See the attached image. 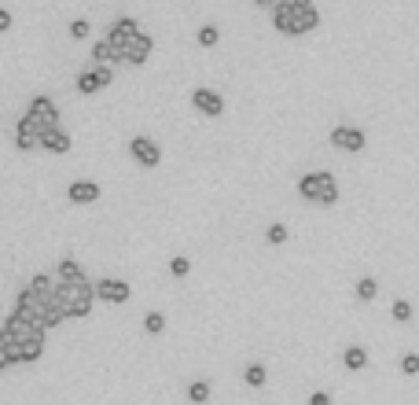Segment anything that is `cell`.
Returning <instances> with one entry per match:
<instances>
[{"label":"cell","mask_w":419,"mask_h":405,"mask_svg":"<svg viewBox=\"0 0 419 405\" xmlns=\"http://www.w3.org/2000/svg\"><path fill=\"white\" fill-rule=\"evenodd\" d=\"M92 59H96V63H107V67H122V56H118L115 48H110V41H107V37L92 45Z\"/></svg>","instance_id":"19"},{"label":"cell","mask_w":419,"mask_h":405,"mask_svg":"<svg viewBox=\"0 0 419 405\" xmlns=\"http://www.w3.org/2000/svg\"><path fill=\"white\" fill-rule=\"evenodd\" d=\"M88 33H92V23H88V19H70V37L74 41H85Z\"/></svg>","instance_id":"27"},{"label":"cell","mask_w":419,"mask_h":405,"mask_svg":"<svg viewBox=\"0 0 419 405\" xmlns=\"http://www.w3.org/2000/svg\"><path fill=\"white\" fill-rule=\"evenodd\" d=\"M169 273L176 276V280H184V276L191 273V258H188V254H173V258H169Z\"/></svg>","instance_id":"24"},{"label":"cell","mask_w":419,"mask_h":405,"mask_svg":"<svg viewBox=\"0 0 419 405\" xmlns=\"http://www.w3.org/2000/svg\"><path fill=\"white\" fill-rule=\"evenodd\" d=\"M44 339H48V332L18 306L4 317V325H0V347L8 350L11 365H33V361H41L44 357Z\"/></svg>","instance_id":"1"},{"label":"cell","mask_w":419,"mask_h":405,"mask_svg":"<svg viewBox=\"0 0 419 405\" xmlns=\"http://www.w3.org/2000/svg\"><path fill=\"white\" fill-rule=\"evenodd\" d=\"M129 159L144 169H154L162 166V144L154 137H129Z\"/></svg>","instance_id":"8"},{"label":"cell","mask_w":419,"mask_h":405,"mask_svg":"<svg viewBox=\"0 0 419 405\" xmlns=\"http://www.w3.org/2000/svg\"><path fill=\"white\" fill-rule=\"evenodd\" d=\"M342 365H346L349 372H361V369L368 365V350H364V347H357V343L346 347V354H342Z\"/></svg>","instance_id":"20"},{"label":"cell","mask_w":419,"mask_h":405,"mask_svg":"<svg viewBox=\"0 0 419 405\" xmlns=\"http://www.w3.org/2000/svg\"><path fill=\"white\" fill-rule=\"evenodd\" d=\"M305 405H331V394L327 391H313V394L305 398Z\"/></svg>","instance_id":"29"},{"label":"cell","mask_w":419,"mask_h":405,"mask_svg":"<svg viewBox=\"0 0 419 405\" xmlns=\"http://www.w3.org/2000/svg\"><path fill=\"white\" fill-rule=\"evenodd\" d=\"M298 196L305 203H317V206H335L339 203V181H335V174H327V169H313V174L298 177Z\"/></svg>","instance_id":"4"},{"label":"cell","mask_w":419,"mask_h":405,"mask_svg":"<svg viewBox=\"0 0 419 405\" xmlns=\"http://www.w3.org/2000/svg\"><path fill=\"white\" fill-rule=\"evenodd\" d=\"M243 383H247V387H254V391H261L265 383H269V369H265L261 361H254V365L243 369Z\"/></svg>","instance_id":"17"},{"label":"cell","mask_w":419,"mask_h":405,"mask_svg":"<svg viewBox=\"0 0 419 405\" xmlns=\"http://www.w3.org/2000/svg\"><path fill=\"white\" fill-rule=\"evenodd\" d=\"M26 115L41 125V133H52V130H59V122H63V111L55 107V100L52 96H33L30 103H26Z\"/></svg>","instance_id":"5"},{"label":"cell","mask_w":419,"mask_h":405,"mask_svg":"<svg viewBox=\"0 0 419 405\" xmlns=\"http://www.w3.org/2000/svg\"><path fill=\"white\" fill-rule=\"evenodd\" d=\"M100 196H103V188L96 181H70V188H66V199L74 206H92Z\"/></svg>","instance_id":"14"},{"label":"cell","mask_w":419,"mask_h":405,"mask_svg":"<svg viewBox=\"0 0 419 405\" xmlns=\"http://www.w3.org/2000/svg\"><path fill=\"white\" fill-rule=\"evenodd\" d=\"M4 30H11V11L0 8V33H4Z\"/></svg>","instance_id":"30"},{"label":"cell","mask_w":419,"mask_h":405,"mask_svg":"<svg viewBox=\"0 0 419 405\" xmlns=\"http://www.w3.org/2000/svg\"><path fill=\"white\" fill-rule=\"evenodd\" d=\"M272 26L283 37H305V33H313L320 26V11H317V4L298 8V4H291V0H280V4L272 8Z\"/></svg>","instance_id":"2"},{"label":"cell","mask_w":419,"mask_h":405,"mask_svg":"<svg viewBox=\"0 0 419 405\" xmlns=\"http://www.w3.org/2000/svg\"><path fill=\"white\" fill-rule=\"evenodd\" d=\"M364 144H368V137L357 125H335V130H331V147H339L346 155H361Z\"/></svg>","instance_id":"10"},{"label":"cell","mask_w":419,"mask_h":405,"mask_svg":"<svg viewBox=\"0 0 419 405\" xmlns=\"http://www.w3.org/2000/svg\"><path fill=\"white\" fill-rule=\"evenodd\" d=\"M291 4H298V8H309V4H313V0H291Z\"/></svg>","instance_id":"33"},{"label":"cell","mask_w":419,"mask_h":405,"mask_svg":"<svg viewBox=\"0 0 419 405\" xmlns=\"http://www.w3.org/2000/svg\"><path fill=\"white\" fill-rule=\"evenodd\" d=\"M74 85H78L81 96H96V93H103V89H110V85H115V67H107V63H96L92 70H81Z\"/></svg>","instance_id":"7"},{"label":"cell","mask_w":419,"mask_h":405,"mask_svg":"<svg viewBox=\"0 0 419 405\" xmlns=\"http://www.w3.org/2000/svg\"><path fill=\"white\" fill-rule=\"evenodd\" d=\"M144 30L137 26V19L132 15H122V19H115V23H110V30H107V41H110V48H115L118 56L132 45V41H137Z\"/></svg>","instance_id":"9"},{"label":"cell","mask_w":419,"mask_h":405,"mask_svg":"<svg viewBox=\"0 0 419 405\" xmlns=\"http://www.w3.org/2000/svg\"><path fill=\"white\" fill-rule=\"evenodd\" d=\"M353 295H357L361 303H375V295H379V280H375V276H361L357 288H353Z\"/></svg>","instance_id":"21"},{"label":"cell","mask_w":419,"mask_h":405,"mask_svg":"<svg viewBox=\"0 0 419 405\" xmlns=\"http://www.w3.org/2000/svg\"><path fill=\"white\" fill-rule=\"evenodd\" d=\"M70 147H74V137L66 133L63 125L41 137V152H48V155H70Z\"/></svg>","instance_id":"15"},{"label":"cell","mask_w":419,"mask_h":405,"mask_svg":"<svg viewBox=\"0 0 419 405\" xmlns=\"http://www.w3.org/2000/svg\"><path fill=\"white\" fill-rule=\"evenodd\" d=\"M151 52H154V37H151V33H140V37L122 52V67H144V63L151 59Z\"/></svg>","instance_id":"13"},{"label":"cell","mask_w":419,"mask_h":405,"mask_svg":"<svg viewBox=\"0 0 419 405\" xmlns=\"http://www.w3.org/2000/svg\"><path fill=\"white\" fill-rule=\"evenodd\" d=\"M390 313H393L397 325H408L412 321V303H408V298H397V303L390 306Z\"/></svg>","instance_id":"25"},{"label":"cell","mask_w":419,"mask_h":405,"mask_svg":"<svg viewBox=\"0 0 419 405\" xmlns=\"http://www.w3.org/2000/svg\"><path fill=\"white\" fill-rule=\"evenodd\" d=\"M55 288H59V298L66 306V321H85V317L92 313L96 291H92V280H88V276H81V280H66V284L55 280Z\"/></svg>","instance_id":"3"},{"label":"cell","mask_w":419,"mask_h":405,"mask_svg":"<svg viewBox=\"0 0 419 405\" xmlns=\"http://www.w3.org/2000/svg\"><path fill=\"white\" fill-rule=\"evenodd\" d=\"M191 107L198 115H206V118H221L225 115V96L206 89V85H198V89H191Z\"/></svg>","instance_id":"11"},{"label":"cell","mask_w":419,"mask_h":405,"mask_svg":"<svg viewBox=\"0 0 419 405\" xmlns=\"http://www.w3.org/2000/svg\"><path fill=\"white\" fill-rule=\"evenodd\" d=\"M8 369H11V357H8L4 347H0V372H8Z\"/></svg>","instance_id":"31"},{"label":"cell","mask_w":419,"mask_h":405,"mask_svg":"<svg viewBox=\"0 0 419 405\" xmlns=\"http://www.w3.org/2000/svg\"><path fill=\"white\" fill-rule=\"evenodd\" d=\"M166 332V313L162 310H147L144 313V335H162Z\"/></svg>","instance_id":"22"},{"label":"cell","mask_w":419,"mask_h":405,"mask_svg":"<svg viewBox=\"0 0 419 405\" xmlns=\"http://www.w3.org/2000/svg\"><path fill=\"white\" fill-rule=\"evenodd\" d=\"M254 4H258V8H276L280 0H254Z\"/></svg>","instance_id":"32"},{"label":"cell","mask_w":419,"mask_h":405,"mask_svg":"<svg viewBox=\"0 0 419 405\" xmlns=\"http://www.w3.org/2000/svg\"><path fill=\"white\" fill-rule=\"evenodd\" d=\"M52 276H55L59 284H66V280H81V276H85V265H81L78 258H70V254H66V258L55 262V273H52Z\"/></svg>","instance_id":"16"},{"label":"cell","mask_w":419,"mask_h":405,"mask_svg":"<svg viewBox=\"0 0 419 405\" xmlns=\"http://www.w3.org/2000/svg\"><path fill=\"white\" fill-rule=\"evenodd\" d=\"M92 291H96V303H107V306H125L129 298H132V284L129 280H118V276L92 280Z\"/></svg>","instance_id":"6"},{"label":"cell","mask_w":419,"mask_h":405,"mask_svg":"<svg viewBox=\"0 0 419 405\" xmlns=\"http://www.w3.org/2000/svg\"><path fill=\"white\" fill-rule=\"evenodd\" d=\"M265 240H269L272 247H283L287 240H291V232H287V225H280V221H272L269 228H265Z\"/></svg>","instance_id":"23"},{"label":"cell","mask_w":419,"mask_h":405,"mask_svg":"<svg viewBox=\"0 0 419 405\" xmlns=\"http://www.w3.org/2000/svg\"><path fill=\"white\" fill-rule=\"evenodd\" d=\"M210 394H213V383H210V379H191V383H188V401H191V405H206Z\"/></svg>","instance_id":"18"},{"label":"cell","mask_w":419,"mask_h":405,"mask_svg":"<svg viewBox=\"0 0 419 405\" xmlns=\"http://www.w3.org/2000/svg\"><path fill=\"white\" fill-rule=\"evenodd\" d=\"M401 372H405V376H419V354L408 350V354L401 357Z\"/></svg>","instance_id":"28"},{"label":"cell","mask_w":419,"mask_h":405,"mask_svg":"<svg viewBox=\"0 0 419 405\" xmlns=\"http://www.w3.org/2000/svg\"><path fill=\"white\" fill-rule=\"evenodd\" d=\"M198 45H203V48H217V41H221V30L217 26H198Z\"/></svg>","instance_id":"26"},{"label":"cell","mask_w":419,"mask_h":405,"mask_svg":"<svg viewBox=\"0 0 419 405\" xmlns=\"http://www.w3.org/2000/svg\"><path fill=\"white\" fill-rule=\"evenodd\" d=\"M41 125L30 118V115H22L18 122H15V147H18V152H41Z\"/></svg>","instance_id":"12"}]
</instances>
